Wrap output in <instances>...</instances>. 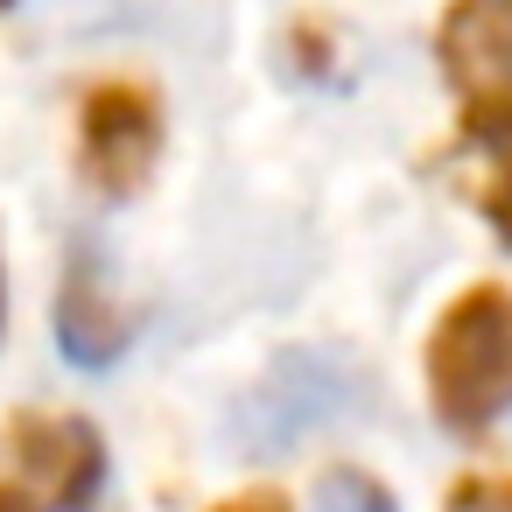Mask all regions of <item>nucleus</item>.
<instances>
[{
  "label": "nucleus",
  "mask_w": 512,
  "mask_h": 512,
  "mask_svg": "<svg viewBox=\"0 0 512 512\" xmlns=\"http://www.w3.org/2000/svg\"><path fill=\"white\" fill-rule=\"evenodd\" d=\"M428 400L449 428H491L512 407V302L505 288H463L428 330Z\"/></svg>",
  "instance_id": "f257e3e1"
},
{
  "label": "nucleus",
  "mask_w": 512,
  "mask_h": 512,
  "mask_svg": "<svg viewBox=\"0 0 512 512\" xmlns=\"http://www.w3.org/2000/svg\"><path fill=\"white\" fill-rule=\"evenodd\" d=\"M435 64L463 99V134L512 113V0H449Z\"/></svg>",
  "instance_id": "f03ea898"
},
{
  "label": "nucleus",
  "mask_w": 512,
  "mask_h": 512,
  "mask_svg": "<svg viewBox=\"0 0 512 512\" xmlns=\"http://www.w3.org/2000/svg\"><path fill=\"white\" fill-rule=\"evenodd\" d=\"M155 155H162V106H155V92L134 85V78L92 85L85 106H78V162H85L92 190L134 197L148 183Z\"/></svg>",
  "instance_id": "7ed1b4c3"
},
{
  "label": "nucleus",
  "mask_w": 512,
  "mask_h": 512,
  "mask_svg": "<svg viewBox=\"0 0 512 512\" xmlns=\"http://www.w3.org/2000/svg\"><path fill=\"white\" fill-rule=\"evenodd\" d=\"M15 456H22V470L50 491L57 512H85L92 491H99V477H106L99 435H92L85 421H71V414H22V421H15Z\"/></svg>",
  "instance_id": "20e7f679"
},
{
  "label": "nucleus",
  "mask_w": 512,
  "mask_h": 512,
  "mask_svg": "<svg viewBox=\"0 0 512 512\" xmlns=\"http://www.w3.org/2000/svg\"><path fill=\"white\" fill-rule=\"evenodd\" d=\"M57 330H64V351L78 365H106L120 344H127V309L99 288L92 267H78L64 281V302H57Z\"/></svg>",
  "instance_id": "39448f33"
},
{
  "label": "nucleus",
  "mask_w": 512,
  "mask_h": 512,
  "mask_svg": "<svg viewBox=\"0 0 512 512\" xmlns=\"http://www.w3.org/2000/svg\"><path fill=\"white\" fill-rule=\"evenodd\" d=\"M309 512H400V505H393V491H386L379 477H365V470H323Z\"/></svg>",
  "instance_id": "423d86ee"
},
{
  "label": "nucleus",
  "mask_w": 512,
  "mask_h": 512,
  "mask_svg": "<svg viewBox=\"0 0 512 512\" xmlns=\"http://www.w3.org/2000/svg\"><path fill=\"white\" fill-rule=\"evenodd\" d=\"M477 148L491 155L477 204H484V218H491V225L505 232V246H512V127H505V134H491V141H477Z\"/></svg>",
  "instance_id": "0eeeda50"
},
{
  "label": "nucleus",
  "mask_w": 512,
  "mask_h": 512,
  "mask_svg": "<svg viewBox=\"0 0 512 512\" xmlns=\"http://www.w3.org/2000/svg\"><path fill=\"white\" fill-rule=\"evenodd\" d=\"M449 512H512V477H456Z\"/></svg>",
  "instance_id": "6e6552de"
},
{
  "label": "nucleus",
  "mask_w": 512,
  "mask_h": 512,
  "mask_svg": "<svg viewBox=\"0 0 512 512\" xmlns=\"http://www.w3.org/2000/svg\"><path fill=\"white\" fill-rule=\"evenodd\" d=\"M211 512H295L274 484H253V491H239V498H225V505H211Z\"/></svg>",
  "instance_id": "1a4fd4ad"
},
{
  "label": "nucleus",
  "mask_w": 512,
  "mask_h": 512,
  "mask_svg": "<svg viewBox=\"0 0 512 512\" xmlns=\"http://www.w3.org/2000/svg\"><path fill=\"white\" fill-rule=\"evenodd\" d=\"M0 512H36V505H29L22 491H0Z\"/></svg>",
  "instance_id": "9d476101"
},
{
  "label": "nucleus",
  "mask_w": 512,
  "mask_h": 512,
  "mask_svg": "<svg viewBox=\"0 0 512 512\" xmlns=\"http://www.w3.org/2000/svg\"><path fill=\"white\" fill-rule=\"evenodd\" d=\"M0 8H8V0H0Z\"/></svg>",
  "instance_id": "9b49d317"
}]
</instances>
